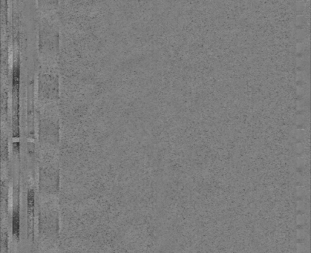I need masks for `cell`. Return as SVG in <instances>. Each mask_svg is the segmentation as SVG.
<instances>
[{
    "instance_id": "ba28073f",
    "label": "cell",
    "mask_w": 311,
    "mask_h": 253,
    "mask_svg": "<svg viewBox=\"0 0 311 253\" xmlns=\"http://www.w3.org/2000/svg\"><path fill=\"white\" fill-rule=\"evenodd\" d=\"M295 221H296V223L298 225H303L306 221V218H305V216H304L302 214H299V215H297Z\"/></svg>"
},
{
    "instance_id": "8fae6325",
    "label": "cell",
    "mask_w": 311,
    "mask_h": 253,
    "mask_svg": "<svg viewBox=\"0 0 311 253\" xmlns=\"http://www.w3.org/2000/svg\"><path fill=\"white\" fill-rule=\"evenodd\" d=\"M295 194H296V195L298 196V197H301V196H303L304 194V189L302 188V187H296V189H295Z\"/></svg>"
},
{
    "instance_id": "9c48e42d",
    "label": "cell",
    "mask_w": 311,
    "mask_h": 253,
    "mask_svg": "<svg viewBox=\"0 0 311 253\" xmlns=\"http://www.w3.org/2000/svg\"><path fill=\"white\" fill-rule=\"evenodd\" d=\"M295 163L297 168H301L305 165V160L301 157H298L295 159Z\"/></svg>"
},
{
    "instance_id": "5bb4252c",
    "label": "cell",
    "mask_w": 311,
    "mask_h": 253,
    "mask_svg": "<svg viewBox=\"0 0 311 253\" xmlns=\"http://www.w3.org/2000/svg\"><path fill=\"white\" fill-rule=\"evenodd\" d=\"M296 248H297V252H304L307 250L306 246L304 244H297V247Z\"/></svg>"
},
{
    "instance_id": "30bf717a",
    "label": "cell",
    "mask_w": 311,
    "mask_h": 253,
    "mask_svg": "<svg viewBox=\"0 0 311 253\" xmlns=\"http://www.w3.org/2000/svg\"><path fill=\"white\" fill-rule=\"evenodd\" d=\"M304 122V117L303 115H297L295 118V123L297 125H301Z\"/></svg>"
},
{
    "instance_id": "3957f363",
    "label": "cell",
    "mask_w": 311,
    "mask_h": 253,
    "mask_svg": "<svg viewBox=\"0 0 311 253\" xmlns=\"http://www.w3.org/2000/svg\"><path fill=\"white\" fill-rule=\"evenodd\" d=\"M37 7L43 13H51L58 8L59 0H36Z\"/></svg>"
},
{
    "instance_id": "7c38bea8",
    "label": "cell",
    "mask_w": 311,
    "mask_h": 253,
    "mask_svg": "<svg viewBox=\"0 0 311 253\" xmlns=\"http://www.w3.org/2000/svg\"><path fill=\"white\" fill-rule=\"evenodd\" d=\"M304 206H305L304 202L302 201H299L297 202V204H296V209L298 210V211H302L304 209Z\"/></svg>"
},
{
    "instance_id": "277c9868",
    "label": "cell",
    "mask_w": 311,
    "mask_h": 253,
    "mask_svg": "<svg viewBox=\"0 0 311 253\" xmlns=\"http://www.w3.org/2000/svg\"><path fill=\"white\" fill-rule=\"evenodd\" d=\"M34 192L33 189H29L28 192V219L29 227L31 224L34 223Z\"/></svg>"
},
{
    "instance_id": "6da1fadb",
    "label": "cell",
    "mask_w": 311,
    "mask_h": 253,
    "mask_svg": "<svg viewBox=\"0 0 311 253\" xmlns=\"http://www.w3.org/2000/svg\"><path fill=\"white\" fill-rule=\"evenodd\" d=\"M38 51L48 65L55 63L60 51V33L58 25L49 13H43L38 26Z\"/></svg>"
},
{
    "instance_id": "4fadbf2b",
    "label": "cell",
    "mask_w": 311,
    "mask_h": 253,
    "mask_svg": "<svg viewBox=\"0 0 311 253\" xmlns=\"http://www.w3.org/2000/svg\"><path fill=\"white\" fill-rule=\"evenodd\" d=\"M306 236V233L304 230H298L296 232V237L298 239H303Z\"/></svg>"
},
{
    "instance_id": "7a4b0ae2",
    "label": "cell",
    "mask_w": 311,
    "mask_h": 253,
    "mask_svg": "<svg viewBox=\"0 0 311 253\" xmlns=\"http://www.w3.org/2000/svg\"><path fill=\"white\" fill-rule=\"evenodd\" d=\"M40 71L38 77V84L40 94L47 97H55L59 93V77L54 71Z\"/></svg>"
},
{
    "instance_id": "52a82bcc",
    "label": "cell",
    "mask_w": 311,
    "mask_h": 253,
    "mask_svg": "<svg viewBox=\"0 0 311 253\" xmlns=\"http://www.w3.org/2000/svg\"><path fill=\"white\" fill-rule=\"evenodd\" d=\"M304 148L303 144H301L300 142L296 143L295 145V146H294V151H295V153H297V154H301L304 151Z\"/></svg>"
},
{
    "instance_id": "5b68a950",
    "label": "cell",
    "mask_w": 311,
    "mask_h": 253,
    "mask_svg": "<svg viewBox=\"0 0 311 253\" xmlns=\"http://www.w3.org/2000/svg\"><path fill=\"white\" fill-rule=\"evenodd\" d=\"M20 208L17 206L13 209V220H12V229L13 235L19 239L20 238Z\"/></svg>"
},
{
    "instance_id": "8992f818",
    "label": "cell",
    "mask_w": 311,
    "mask_h": 253,
    "mask_svg": "<svg viewBox=\"0 0 311 253\" xmlns=\"http://www.w3.org/2000/svg\"><path fill=\"white\" fill-rule=\"evenodd\" d=\"M293 137H295L296 140H301L304 138V135H305V131L302 129H296L293 131Z\"/></svg>"
}]
</instances>
